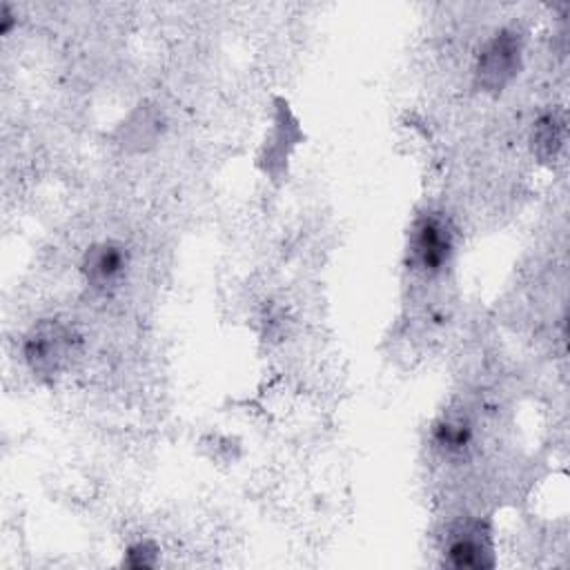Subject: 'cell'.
I'll return each instance as SVG.
<instances>
[{"instance_id": "cell-1", "label": "cell", "mask_w": 570, "mask_h": 570, "mask_svg": "<svg viewBox=\"0 0 570 570\" xmlns=\"http://www.w3.org/2000/svg\"><path fill=\"white\" fill-rule=\"evenodd\" d=\"M20 352L27 370L38 381L53 383L73 365L80 352V334L58 316L40 318L22 336Z\"/></svg>"}, {"instance_id": "cell-2", "label": "cell", "mask_w": 570, "mask_h": 570, "mask_svg": "<svg viewBox=\"0 0 570 570\" xmlns=\"http://www.w3.org/2000/svg\"><path fill=\"white\" fill-rule=\"evenodd\" d=\"M456 252V232L443 212H423L414 218L407 234V265L412 272L434 278L441 276Z\"/></svg>"}, {"instance_id": "cell-3", "label": "cell", "mask_w": 570, "mask_h": 570, "mask_svg": "<svg viewBox=\"0 0 570 570\" xmlns=\"http://www.w3.org/2000/svg\"><path fill=\"white\" fill-rule=\"evenodd\" d=\"M523 67V36L503 27L497 29L479 49L474 60V85L485 94H501Z\"/></svg>"}, {"instance_id": "cell-4", "label": "cell", "mask_w": 570, "mask_h": 570, "mask_svg": "<svg viewBox=\"0 0 570 570\" xmlns=\"http://www.w3.org/2000/svg\"><path fill=\"white\" fill-rule=\"evenodd\" d=\"M131 265L127 245L118 240H98L89 245L80 258V274L94 292L107 294L122 285Z\"/></svg>"}, {"instance_id": "cell-5", "label": "cell", "mask_w": 570, "mask_h": 570, "mask_svg": "<svg viewBox=\"0 0 570 570\" xmlns=\"http://www.w3.org/2000/svg\"><path fill=\"white\" fill-rule=\"evenodd\" d=\"M445 566L454 570H483L494 566L492 532L483 521H468L454 528L443 550Z\"/></svg>"}, {"instance_id": "cell-6", "label": "cell", "mask_w": 570, "mask_h": 570, "mask_svg": "<svg viewBox=\"0 0 570 570\" xmlns=\"http://www.w3.org/2000/svg\"><path fill=\"white\" fill-rule=\"evenodd\" d=\"M474 443V428L461 407L443 410L430 425L432 450L450 461L463 459Z\"/></svg>"}, {"instance_id": "cell-7", "label": "cell", "mask_w": 570, "mask_h": 570, "mask_svg": "<svg viewBox=\"0 0 570 570\" xmlns=\"http://www.w3.org/2000/svg\"><path fill=\"white\" fill-rule=\"evenodd\" d=\"M563 140H566V122L557 111H546L534 120L530 145L539 160L543 163L554 160L563 149Z\"/></svg>"}, {"instance_id": "cell-8", "label": "cell", "mask_w": 570, "mask_h": 570, "mask_svg": "<svg viewBox=\"0 0 570 570\" xmlns=\"http://www.w3.org/2000/svg\"><path fill=\"white\" fill-rule=\"evenodd\" d=\"M160 559V550L154 541L149 539H140L127 546L125 554H122V566L134 568V570H142V568H154L158 566Z\"/></svg>"}, {"instance_id": "cell-9", "label": "cell", "mask_w": 570, "mask_h": 570, "mask_svg": "<svg viewBox=\"0 0 570 570\" xmlns=\"http://www.w3.org/2000/svg\"><path fill=\"white\" fill-rule=\"evenodd\" d=\"M16 24H18L16 11H13L7 2H2V7H0V33H2V36H9Z\"/></svg>"}]
</instances>
